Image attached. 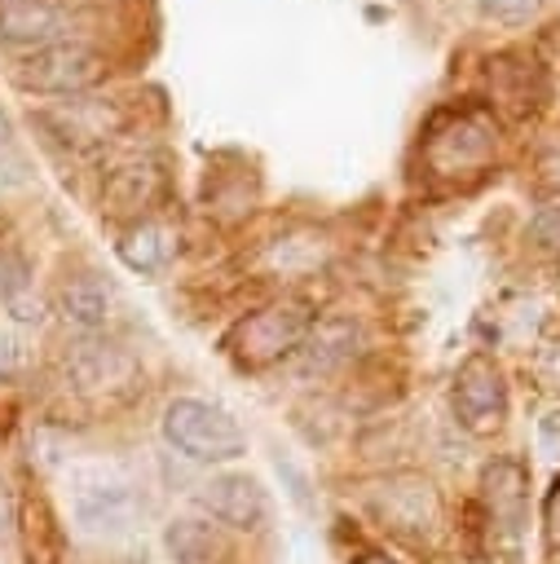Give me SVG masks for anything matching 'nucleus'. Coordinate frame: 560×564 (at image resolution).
I'll return each instance as SVG.
<instances>
[{
	"label": "nucleus",
	"mask_w": 560,
	"mask_h": 564,
	"mask_svg": "<svg viewBox=\"0 0 560 564\" xmlns=\"http://www.w3.org/2000/svg\"><path fill=\"white\" fill-rule=\"evenodd\" d=\"M163 441L194 463H234L247 454V432L212 401L176 397L163 410Z\"/></svg>",
	"instance_id": "obj_1"
},
{
	"label": "nucleus",
	"mask_w": 560,
	"mask_h": 564,
	"mask_svg": "<svg viewBox=\"0 0 560 564\" xmlns=\"http://www.w3.org/2000/svg\"><path fill=\"white\" fill-rule=\"evenodd\" d=\"M106 75V57L79 40H57L44 48H26L13 57V84L26 93H53V97H75L93 88Z\"/></svg>",
	"instance_id": "obj_2"
},
{
	"label": "nucleus",
	"mask_w": 560,
	"mask_h": 564,
	"mask_svg": "<svg viewBox=\"0 0 560 564\" xmlns=\"http://www.w3.org/2000/svg\"><path fill=\"white\" fill-rule=\"evenodd\" d=\"M137 489L128 476H119L115 467H88L75 476V494H71V516L84 533L93 538H123L137 524Z\"/></svg>",
	"instance_id": "obj_3"
},
{
	"label": "nucleus",
	"mask_w": 560,
	"mask_h": 564,
	"mask_svg": "<svg viewBox=\"0 0 560 564\" xmlns=\"http://www.w3.org/2000/svg\"><path fill=\"white\" fill-rule=\"evenodd\" d=\"M313 330V317L304 304H269L251 317H243L234 330H229V348L243 366H269L278 357H287L291 348H300Z\"/></svg>",
	"instance_id": "obj_4"
},
{
	"label": "nucleus",
	"mask_w": 560,
	"mask_h": 564,
	"mask_svg": "<svg viewBox=\"0 0 560 564\" xmlns=\"http://www.w3.org/2000/svg\"><path fill=\"white\" fill-rule=\"evenodd\" d=\"M454 419L472 436H489L507 414V383L489 352H472L454 375Z\"/></svg>",
	"instance_id": "obj_5"
},
{
	"label": "nucleus",
	"mask_w": 560,
	"mask_h": 564,
	"mask_svg": "<svg viewBox=\"0 0 560 564\" xmlns=\"http://www.w3.org/2000/svg\"><path fill=\"white\" fill-rule=\"evenodd\" d=\"M62 370H66V383H71L75 392H84V397H106V392H119V388L132 383L137 361H132L115 339L79 335L75 344H66Z\"/></svg>",
	"instance_id": "obj_6"
},
{
	"label": "nucleus",
	"mask_w": 560,
	"mask_h": 564,
	"mask_svg": "<svg viewBox=\"0 0 560 564\" xmlns=\"http://www.w3.org/2000/svg\"><path fill=\"white\" fill-rule=\"evenodd\" d=\"M40 123L71 150H93L106 145L110 137L123 132V110L119 101H101V97H66L40 110Z\"/></svg>",
	"instance_id": "obj_7"
},
{
	"label": "nucleus",
	"mask_w": 560,
	"mask_h": 564,
	"mask_svg": "<svg viewBox=\"0 0 560 564\" xmlns=\"http://www.w3.org/2000/svg\"><path fill=\"white\" fill-rule=\"evenodd\" d=\"M481 502H485V520L489 529L516 546L520 529H525V511H529V471L520 458H494L481 471Z\"/></svg>",
	"instance_id": "obj_8"
},
{
	"label": "nucleus",
	"mask_w": 560,
	"mask_h": 564,
	"mask_svg": "<svg viewBox=\"0 0 560 564\" xmlns=\"http://www.w3.org/2000/svg\"><path fill=\"white\" fill-rule=\"evenodd\" d=\"M375 511H379V520L392 524L397 533L419 538V533H428V529L437 524L441 502H437V489H432L428 476H419V471H397V476H388V480L375 489Z\"/></svg>",
	"instance_id": "obj_9"
},
{
	"label": "nucleus",
	"mask_w": 560,
	"mask_h": 564,
	"mask_svg": "<svg viewBox=\"0 0 560 564\" xmlns=\"http://www.w3.org/2000/svg\"><path fill=\"white\" fill-rule=\"evenodd\" d=\"M198 507L225 524V529H260L269 520V498L260 489L256 476L247 471H225V476H212L203 489H198Z\"/></svg>",
	"instance_id": "obj_10"
},
{
	"label": "nucleus",
	"mask_w": 560,
	"mask_h": 564,
	"mask_svg": "<svg viewBox=\"0 0 560 564\" xmlns=\"http://www.w3.org/2000/svg\"><path fill=\"white\" fill-rule=\"evenodd\" d=\"M71 13L49 0H0V40L13 48H44L66 40Z\"/></svg>",
	"instance_id": "obj_11"
},
{
	"label": "nucleus",
	"mask_w": 560,
	"mask_h": 564,
	"mask_svg": "<svg viewBox=\"0 0 560 564\" xmlns=\"http://www.w3.org/2000/svg\"><path fill=\"white\" fill-rule=\"evenodd\" d=\"M163 546L176 564H229V542L220 533V524L198 520V516H181L168 524Z\"/></svg>",
	"instance_id": "obj_12"
},
{
	"label": "nucleus",
	"mask_w": 560,
	"mask_h": 564,
	"mask_svg": "<svg viewBox=\"0 0 560 564\" xmlns=\"http://www.w3.org/2000/svg\"><path fill=\"white\" fill-rule=\"evenodd\" d=\"M110 304H115V291L97 278V273H79L62 286L57 295V308L62 317L79 330V335H97L106 322H110Z\"/></svg>",
	"instance_id": "obj_13"
},
{
	"label": "nucleus",
	"mask_w": 560,
	"mask_h": 564,
	"mask_svg": "<svg viewBox=\"0 0 560 564\" xmlns=\"http://www.w3.org/2000/svg\"><path fill=\"white\" fill-rule=\"evenodd\" d=\"M159 185H163V172L150 159H132V163H119L106 176L101 203L110 212H141V207H150V198L159 194Z\"/></svg>",
	"instance_id": "obj_14"
},
{
	"label": "nucleus",
	"mask_w": 560,
	"mask_h": 564,
	"mask_svg": "<svg viewBox=\"0 0 560 564\" xmlns=\"http://www.w3.org/2000/svg\"><path fill=\"white\" fill-rule=\"evenodd\" d=\"M18 538H22V555L26 564H57L62 555V529L53 524L44 498H26L18 511Z\"/></svg>",
	"instance_id": "obj_15"
},
{
	"label": "nucleus",
	"mask_w": 560,
	"mask_h": 564,
	"mask_svg": "<svg viewBox=\"0 0 560 564\" xmlns=\"http://www.w3.org/2000/svg\"><path fill=\"white\" fill-rule=\"evenodd\" d=\"M168 256H172V242H168V234H163L159 225H150V220L132 225V229L119 238V260H123L128 269H137V273H159V269L168 264Z\"/></svg>",
	"instance_id": "obj_16"
},
{
	"label": "nucleus",
	"mask_w": 560,
	"mask_h": 564,
	"mask_svg": "<svg viewBox=\"0 0 560 564\" xmlns=\"http://www.w3.org/2000/svg\"><path fill=\"white\" fill-rule=\"evenodd\" d=\"M26 366H31V344H26V330H18V326H0V379H18V375H26Z\"/></svg>",
	"instance_id": "obj_17"
},
{
	"label": "nucleus",
	"mask_w": 560,
	"mask_h": 564,
	"mask_svg": "<svg viewBox=\"0 0 560 564\" xmlns=\"http://www.w3.org/2000/svg\"><path fill=\"white\" fill-rule=\"evenodd\" d=\"M0 308H4L9 326H18V330H40V326H44V317H49V313H44V300H40L31 286L13 291V295H9Z\"/></svg>",
	"instance_id": "obj_18"
},
{
	"label": "nucleus",
	"mask_w": 560,
	"mask_h": 564,
	"mask_svg": "<svg viewBox=\"0 0 560 564\" xmlns=\"http://www.w3.org/2000/svg\"><path fill=\"white\" fill-rule=\"evenodd\" d=\"M481 13L494 22H525L538 13V0H481Z\"/></svg>",
	"instance_id": "obj_19"
},
{
	"label": "nucleus",
	"mask_w": 560,
	"mask_h": 564,
	"mask_svg": "<svg viewBox=\"0 0 560 564\" xmlns=\"http://www.w3.org/2000/svg\"><path fill=\"white\" fill-rule=\"evenodd\" d=\"M538 449H542L551 463H560V405H551V410L538 419Z\"/></svg>",
	"instance_id": "obj_20"
},
{
	"label": "nucleus",
	"mask_w": 560,
	"mask_h": 564,
	"mask_svg": "<svg viewBox=\"0 0 560 564\" xmlns=\"http://www.w3.org/2000/svg\"><path fill=\"white\" fill-rule=\"evenodd\" d=\"M26 286V269H22V260L13 256V251H0V304L13 295V291H22Z\"/></svg>",
	"instance_id": "obj_21"
},
{
	"label": "nucleus",
	"mask_w": 560,
	"mask_h": 564,
	"mask_svg": "<svg viewBox=\"0 0 560 564\" xmlns=\"http://www.w3.org/2000/svg\"><path fill=\"white\" fill-rule=\"evenodd\" d=\"M534 238H538L542 247L560 251V207H542V212L534 216Z\"/></svg>",
	"instance_id": "obj_22"
},
{
	"label": "nucleus",
	"mask_w": 560,
	"mask_h": 564,
	"mask_svg": "<svg viewBox=\"0 0 560 564\" xmlns=\"http://www.w3.org/2000/svg\"><path fill=\"white\" fill-rule=\"evenodd\" d=\"M278 471H287V485H291V498H295V502H300V507L309 511V480H304V476H300V471H295V467H291L287 458H278Z\"/></svg>",
	"instance_id": "obj_23"
},
{
	"label": "nucleus",
	"mask_w": 560,
	"mask_h": 564,
	"mask_svg": "<svg viewBox=\"0 0 560 564\" xmlns=\"http://www.w3.org/2000/svg\"><path fill=\"white\" fill-rule=\"evenodd\" d=\"M542 172H547V181H551V185H560V145H556V150H547Z\"/></svg>",
	"instance_id": "obj_24"
},
{
	"label": "nucleus",
	"mask_w": 560,
	"mask_h": 564,
	"mask_svg": "<svg viewBox=\"0 0 560 564\" xmlns=\"http://www.w3.org/2000/svg\"><path fill=\"white\" fill-rule=\"evenodd\" d=\"M353 564H397V560H388V555H362V560H353Z\"/></svg>",
	"instance_id": "obj_25"
}]
</instances>
